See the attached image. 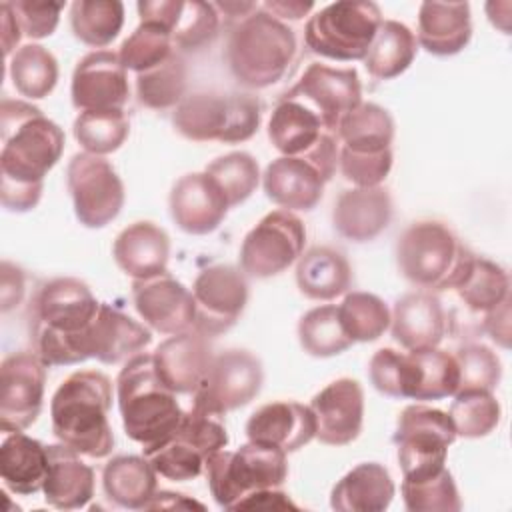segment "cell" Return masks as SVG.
<instances>
[{
    "mask_svg": "<svg viewBox=\"0 0 512 512\" xmlns=\"http://www.w3.org/2000/svg\"><path fill=\"white\" fill-rule=\"evenodd\" d=\"M0 200L10 212L38 206L44 176L64 152V132L30 102H0Z\"/></svg>",
    "mask_w": 512,
    "mask_h": 512,
    "instance_id": "obj_1",
    "label": "cell"
},
{
    "mask_svg": "<svg viewBox=\"0 0 512 512\" xmlns=\"http://www.w3.org/2000/svg\"><path fill=\"white\" fill-rule=\"evenodd\" d=\"M100 302L78 278H52L32 300L30 334L46 366H72L90 358L88 334Z\"/></svg>",
    "mask_w": 512,
    "mask_h": 512,
    "instance_id": "obj_2",
    "label": "cell"
},
{
    "mask_svg": "<svg viewBox=\"0 0 512 512\" xmlns=\"http://www.w3.org/2000/svg\"><path fill=\"white\" fill-rule=\"evenodd\" d=\"M110 408L112 380L104 372H72L52 396V432L82 456L106 458L114 448Z\"/></svg>",
    "mask_w": 512,
    "mask_h": 512,
    "instance_id": "obj_3",
    "label": "cell"
},
{
    "mask_svg": "<svg viewBox=\"0 0 512 512\" xmlns=\"http://www.w3.org/2000/svg\"><path fill=\"white\" fill-rule=\"evenodd\" d=\"M116 398L126 436L144 450L166 440L184 416L176 394L158 378L152 354L126 360L116 378Z\"/></svg>",
    "mask_w": 512,
    "mask_h": 512,
    "instance_id": "obj_4",
    "label": "cell"
},
{
    "mask_svg": "<svg viewBox=\"0 0 512 512\" xmlns=\"http://www.w3.org/2000/svg\"><path fill=\"white\" fill-rule=\"evenodd\" d=\"M296 54L292 28L258 8L230 30L226 62L236 82L250 90L270 88L288 72Z\"/></svg>",
    "mask_w": 512,
    "mask_h": 512,
    "instance_id": "obj_5",
    "label": "cell"
},
{
    "mask_svg": "<svg viewBox=\"0 0 512 512\" xmlns=\"http://www.w3.org/2000/svg\"><path fill=\"white\" fill-rule=\"evenodd\" d=\"M204 472L216 504L234 510L252 492L280 488L288 476V460L284 450L248 440L234 452L224 448L212 454Z\"/></svg>",
    "mask_w": 512,
    "mask_h": 512,
    "instance_id": "obj_6",
    "label": "cell"
},
{
    "mask_svg": "<svg viewBox=\"0 0 512 512\" xmlns=\"http://www.w3.org/2000/svg\"><path fill=\"white\" fill-rule=\"evenodd\" d=\"M172 124L192 142L238 144L258 132L260 102L248 94L196 92L174 108Z\"/></svg>",
    "mask_w": 512,
    "mask_h": 512,
    "instance_id": "obj_7",
    "label": "cell"
},
{
    "mask_svg": "<svg viewBox=\"0 0 512 512\" xmlns=\"http://www.w3.org/2000/svg\"><path fill=\"white\" fill-rule=\"evenodd\" d=\"M338 136L324 132L308 150L280 156L264 170L266 196L284 210H312L338 168Z\"/></svg>",
    "mask_w": 512,
    "mask_h": 512,
    "instance_id": "obj_8",
    "label": "cell"
},
{
    "mask_svg": "<svg viewBox=\"0 0 512 512\" xmlns=\"http://www.w3.org/2000/svg\"><path fill=\"white\" fill-rule=\"evenodd\" d=\"M226 444L228 432L222 416L192 406L184 412L178 428L160 444L146 448L144 456L162 478L186 482L198 478L206 460Z\"/></svg>",
    "mask_w": 512,
    "mask_h": 512,
    "instance_id": "obj_9",
    "label": "cell"
},
{
    "mask_svg": "<svg viewBox=\"0 0 512 512\" xmlns=\"http://www.w3.org/2000/svg\"><path fill=\"white\" fill-rule=\"evenodd\" d=\"M378 4L366 0H340L320 8L304 26L306 46L330 60H364L382 24Z\"/></svg>",
    "mask_w": 512,
    "mask_h": 512,
    "instance_id": "obj_10",
    "label": "cell"
},
{
    "mask_svg": "<svg viewBox=\"0 0 512 512\" xmlns=\"http://www.w3.org/2000/svg\"><path fill=\"white\" fill-rule=\"evenodd\" d=\"M466 250L446 224L420 220L400 234L396 264L410 284L442 290Z\"/></svg>",
    "mask_w": 512,
    "mask_h": 512,
    "instance_id": "obj_11",
    "label": "cell"
},
{
    "mask_svg": "<svg viewBox=\"0 0 512 512\" xmlns=\"http://www.w3.org/2000/svg\"><path fill=\"white\" fill-rule=\"evenodd\" d=\"M454 440L456 428L448 412L424 404L406 406L394 432L402 478H420L442 470Z\"/></svg>",
    "mask_w": 512,
    "mask_h": 512,
    "instance_id": "obj_12",
    "label": "cell"
},
{
    "mask_svg": "<svg viewBox=\"0 0 512 512\" xmlns=\"http://www.w3.org/2000/svg\"><path fill=\"white\" fill-rule=\"evenodd\" d=\"M66 186L74 214L86 228H104L124 206V184L104 156L74 154L66 168Z\"/></svg>",
    "mask_w": 512,
    "mask_h": 512,
    "instance_id": "obj_13",
    "label": "cell"
},
{
    "mask_svg": "<svg viewBox=\"0 0 512 512\" xmlns=\"http://www.w3.org/2000/svg\"><path fill=\"white\" fill-rule=\"evenodd\" d=\"M304 222L290 210L268 212L242 240L240 270L252 278H270L292 266L304 252Z\"/></svg>",
    "mask_w": 512,
    "mask_h": 512,
    "instance_id": "obj_14",
    "label": "cell"
},
{
    "mask_svg": "<svg viewBox=\"0 0 512 512\" xmlns=\"http://www.w3.org/2000/svg\"><path fill=\"white\" fill-rule=\"evenodd\" d=\"M264 382L262 362L248 350L232 348L214 356L204 380L194 392L196 408L224 416L252 402Z\"/></svg>",
    "mask_w": 512,
    "mask_h": 512,
    "instance_id": "obj_15",
    "label": "cell"
},
{
    "mask_svg": "<svg viewBox=\"0 0 512 512\" xmlns=\"http://www.w3.org/2000/svg\"><path fill=\"white\" fill-rule=\"evenodd\" d=\"M194 296V330L214 338L228 332L242 316L248 304L246 274L230 264L204 268L192 286Z\"/></svg>",
    "mask_w": 512,
    "mask_h": 512,
    "instance_id": "obj_16",
    "label": "cell"
},
{
    "mask_svg": "<svg viewBox=\"0 0 512 512\" xmlns=\"http://www.w3.org/2000/svg\"><path fill=\"white\" fill-rule=\"evenodd\" d=\"M46 364L36 352L22 350L0 364V428L22 432L36 422L44 402Z\"/></svg>",
    "mask_w": 512,
    "mask_h": 512,
    "instance_id": "obj_17",
    "label": "cell"
},
{
    "mask_svg": "<svg viewBox=\"0 0 512 512\" xmlns=\"http://www.w3.org/2000/svg\"><path fill=\"white\" fill-rule=\"evenodd\" d=\"M284 98L308 106L322 126L336 134L340 120L362 102V84L354 68H330L314 62Z\"/></svg>",
    "mask_w": 512,
    "mask_h": 512,
    "instance_id": "obj_18",
    "label": "cell"
},
{
    "mask_svg": "<svg viewBox=\"0 0 512 512\" xmlns=\"http://www.w3.org/2000/svg\"><path fill=\"white\" fill-rule=\"evenodd\" d=\"M132 302L140 318L160 334H180L194 326V296L172 274L132 280Z\"/></svg>",
    "mask_w": 512,
    "mask_h": 512,
    "instance_id": "obj_19",
    "label": "cell"
},
{
    "mask_svg": "<svg viewBox=\"0 0 512 512\" xmlns=\"http://www.w3.org/2000/svg\"><path fill=\"white\" fill-rule=\"evenodd\" d=\"M70 96L80 112L122 110L130 96V84L118 52L94 50L86 54L74 68Z\"/></svg>",
    "mask_w": 512,
    "mask_h": 512,
    "instance_id": "obj_20",
    "label": "cell"
},
{
    "mask_svg": "<svg viewBox=\"0 0 512 512\" xmlns=\"http://www.w3.org/2000/svg\"><path fill=\"white\" fill-rule=\"evenodd\" d=\"M140 20H154L170 30L178 52H198L214 42L220 16L214 4L202 0H140Z\"/></svg>",
    "mask_w": 512,
    "mask_h": 512,
    "instance_id": "obj_21",
    "label": "cell"
},
{
    "mask_svg": "<svg viewBox=\"0 0 512 512\" xmlns=\"http://www.w3.org/2000/svg\"><path fill=\"white\" fill-rule=\"evenodd\" d=\"M310 410L316 418V438L328 446H346L362 432V386L354 378H338L312 398Z\"/></svg>",
    "mask_w": 512,
    "mask_h": 512,
    "instance_id": "obj_22",
    "label": "cell"
},
{
    "mask_svg": "<svg viewBox=\"0 0 512 512\" xmlns=\"http://www.w3.org/2000/svg\"><path fill=\"white\" fill-rule=\"evenodd\" d=\"M168 206L176 226L194 236L214 232L230 208L224 192L206 172L180 176L170 190Z\"/></svg>",
    "mask_w": 512,
    "mask_h": 512,
    "instance_id": "obj_23",
    "label": "cell"
},
{
    "mask_svg": "<svg viewBox=\"0 0 512 512\" xmlns=\"http://www.w3.org/2000/svg\"><path fill=\"white\" fill-rule=\"evenodd\" d=\"M158 378L174 394H194L204 380L214 354L208 336L194 328L172 334L152 352Z\"/></svg>",
    "mask_w": 512,
    "mask_h": 512,
    "instance_id": "obj_24",
    "label": "cell"
},
{
    "mask_svg": "<svg viewBox=\"0 0 512 512\" xmlns=\"http://www.w3.org/2000/svg\"><path fill=\"white\" fill-rule=\"evenodd\" d=\"M250 442L276 446L286 454L304 448L316 438V418L310 406L294 400H278L260 406L246 422Z\"/></svg>",
    "mask_w": 512,
    "mask_h": 512,
    "instance_id": "obj_25",
    "label": "cell"
},
{
    "mask_svg": "<svg viewBox=\"0 0 512 512\" xmlns=\"http://www.w3.org/2000/svg\"><path fill=\"white\" fill-rule=\"evenodd\" d=\"M392 338L404 350L438 348L446 334V312L432 292H408L396 300L390 312Z\"/></svg>",
    "mask_w": 512,
    "mask_h": 512,
    "instance_id": "obj_26",
    "label": "cell"
},
{
    "mask_svg": "<svg viewBox=\"0 0 512 512\" xmlns=\"http://www.w3.org/2000/svg\"><path fill=\"white\" fill-rule=\"evenodd\" d=\"M442 290H452L466 310L484 316L510 298V278L500 264L466 250Z\"/></svg>",
    "mask_w": 512,
    "mask_h": 512,
    "instance_id": "obj_27",
    "label": "cell"
},
{
    "mask_svg": "<svg viewBox=\"0 0 512 512\" xmlns=\"http://www.w3.org/2000/svg\"><path fill=\"white\" fill-rule=\"evenodd\" d=\"M392 220V198L386 188H350L334 202L332 224L350 242H370L380 236Z\"/></svg>",
    "mask_w": 512,
    "mask_h": 512,
    "instance_id": "obj_28",
    "label": "cell"
},
{
    "mask_svg": "<svg viewBox=\"0 0 512 512\" xmlns=\"http://www.w3.org/2000/svg\"><path fill=\"white\" fill-rule=\"evenodd\" d=\"M48 474L42 486L44 500L58 510L84 508L94 496V470L66 444H50Z\"/></svg>",
    "mask_w": 512,
    "mask_h": 512,
    "instance_id": "obj_29",
    "label": "cell"
},
{
    "mask_svg": "<svg viewBox=\"0 0 512 512\" xmlns=\"http://www.w3.org/2000/svg\"><path fill=\"white\" fill-rule=\"evenodd\" d=\"M112 256L118 268L132 280L166 272L170 238L154 222L140 220L126 226L114 240Z\"/></svg>",
    "mask_w": 512,
    "mask_h": 512,
    "instance_id": "obj_30",
    "label": "cell"
},
{
    "mask_svg": "<svg viewBox=\"0 0 512 512\" xmlns=\"http://www.w3.org/2000/svg\"><path fill=\"white\" fill-rule=\"evenodd\" d=\"M150 342L152 334L144 324L132 320L118 308L100 304L88 334L90 358L102 364H118L140 354Z\"/></svg>",
    "mask_w": 512,
    "mask_h": 512,
    "instance_id": "obj_31",
    "label": "cell"
},
{
    "mask_svg": "<svg viewBox=\"0 0 512 512\" xmlns=\"http://www.w3.org/2000/svg\"><path fill=\"white\" fill-rule=\"evenodd\" d=\"M472 38L468 2H422L416 42L434 56H454Z\"/></svg>",
    "mask_w": 512,
    "mask_h": 512,
    "instance_id": "obj_32",
    "label": "cell"
},
{
    "mask_svg": "<svg viewBox=\"0 0 512 512\" xmlns=\"http://www.w3.org/2000/svg\"><path fill=\"white\" fill-rule=\"evenodd\" d=\"M394 482L378 462H362L344 474L330 494L336 512H382L392 504Z\"/></svg>",
    "mask_w": 512,
    "mask_h": 512,
    "instance_id": "obj_33",
    "label": "cell"
},
{
    "mask_svg": "<svg viewBox=\"0 0 512 512\" xmlns=\"http://www.w3.org/2000/svg\"><path fill=\"white\" fill-rule=\"evenodd\" d=\"M48 474L46 446L24 432H10L0 446V478L4 486L18 496H30L42 490Z\"/></svg>",
    "mask_w": 512,
    "mask_h": 512,
    "instance_id": "obj_34",
    "label": "cell"
},
{
    "mask_svg": "<svg viewBox=\"0 0 512 512\" xmlns=\"http://www.w3.org/2000/svg\"><path fill=\"white\" fill-rule=\"evenodd\" d=\"M296 284L310 300H334L348 292L352 270L342 252L330 246H314L298 258Z\"/></svg>",
    "mask_w": 512,
    "mask_h": 512,
    "instance_id": "obj_35",
    "label": "cell"
},
{
    "mask_svg": "<svg viewBox=\"0 0 512 512\" xmlns=\"http://www.w3.org/2000/svg\"><path fill=\"white\" fill-rule=\"evenodd\" d=\"M156 470L146 456L122 454L106 462L102 488L108 500L128 510H142L158 490Z\"/></svg>",
    "mask_w": 512,
    "mask_h": 512,
    "instance_id": "obj_36",
    "label": "cell"
},
{
    "mask_svg": "<svg viewBox=\"0 0 512 512\" xmlns=\"http://www.w3.org/2000/svg\"><path fill=\"white\" fill-rule=\"evenodd\" d=\"M418 52V42L414 32L396 20H382L364 66L368 74L376 80H392L408 70Z\"/></svg>",
    "mask_w": 512,
    "mask_h": 512,
    "instance_id": "obj_37",
    "label": "cell"
},
{
    "mask_svg": "<svg viewBox=\"0 0 512 512\" xmlns=\"http://www.w3.org/2000/svg\"><path fill=\"white\" fill-rule=\"evenodd\" d=\"M324 132L322 120L302 102L284 98L268 120V138L282 156H296L308 150Z\"/></svg>",
    "mask_w": 512,
    "mask_h": 512,
    "instance_id": "obj_38",
    "label": "cell"
},
{
    "mask_svg": "<svg viewBox=\"0 0 512 512\" xmlns=\"http://www.w3.org/2000/svg\"><path fill=\"white\" fill-rule=\"evenodd\" d=\"M336 136L350 150H388L394 140V120L386 108L374 102H360L340 120Z\"/></svg>",
    "mask_w": 512,
    "mask_h": 512,
    "instance_id": "obj_39",
    "label": "cell"
},
{
    "mask_svg": "<svg viewBox=\"0 0 512 512\" xmlns=\"http://www.w3.org/2000/svg\"><path fill=\"white\" fill-rule=\"evenodd\" d=\"M8 74L20 96L40 100L46 98L58 82V62L50 50L32 42L12 54Z\"/></svg>",
    "mask_w": 512,
    "mask_h": 512,
    "instance_id": "obj_40",
    "label": "cell"
},
{
    "mask_svg": "<svg viewBox=\"0 0 512 512\" xmlns=\"http://www.w3.org/2000/svg\"><path fill=\"white\" fill-rule=\"evenodd\" d=\"M74 36L92 48H104L124 26V4L120 0H76L70 6Z\"/></svg>",
    "mask_w": 512,
    "mask_h": 512,
    "instance_id": "obj_41",
    "label": "cell"
},
{
    "mask_svg": "<svg viewBox=\"0 0 512 512\" xmlns=\"http://www.w3.org/2000/svg\"><path fill=\"white\" fill-rule=\"evenodd\" d=\"M186 62L176 50L162 64L136 74L138 102L150 110L176 108L186 98Z\"/></svg>",
    "mask_w": 512,
    "mask_h": 512,
    "instance_id": "obj_42",
    "label": "cell"
},
{
    "mask_svg": "<svg viewBox=\"0 0 512 512\" xmlns=\"http://www.w3.org/2000/svg\"><path fill=\"white\" fill-rule=\"evenodd\" d=\"M298 340L302 350L314 358L338 356L354 344L346 334L338 316V306L334 304L308 310L298 322Z\"/></svg>",
    "mask_w": 512,
    "mask_h": 512,
    "instance_id": "obj_43",
    "label": "cell"
},
{
    "mask_svg": "<svg viewBox=\"0 0 512 512\" xmlns=\"http://www.w3.org/2000/svg\"><path fill=\"white\" fill-rule=\"evenodd\" d=\"M130 122L124 110H86L74 120V138L88 154L116 152L128 138Z\"/></svg>",
    "mask_w": 512,
    "mask_h": 512,
    "instance_id": "obj_44",
    "label": "cell"
},
{
    "mask_svg": "<svg viewBox=\"0 0 512 512\" xmlns=\"http://www.w3.org/2000/svg\"><path fill=\"white\" fill-rule=\"evenodd\" d=\"M176 52L170 30L154 20H140L138 28L122 42L118 58L126 70L146 72Z\"/></svg>",
    "mask_w": 512,
    "mask_h": 512,
    "instance_id": "obj_45",
    "label": "cell"
},
{
    "mask_svg": "<svg viewBox=\"0 0 512 512\" xmlns=\"http://www.w3.org/2000/svg\"><path fill=\"white\" fill-rule=\"evenodd\" d=\"M416 370L412 400H442L458 390V366L450 352L440 348L410 350Z\"/></svg>",
    "mask_w": 512,
    "mask_h": 512,
    "instance_id": "obj_46",
    "label": "cell"
},
{
    "mask_svg": "<svg viewBox=\"0 0 512 512\" xmlns=\"http://www.w3.org/2000/svg\"><path fill=\"white\" fill-rule=\"evenodd\" d=\"M338 316L352 342H374L390 328V308L370 292H348Z\"/></svg>",
    "mask_w": 512,
    "mask_h": 512,
    "instance_id": "obj_47",
    "label": "cell"
},
{
    "mask_svg": "<svg viewBox=\"0 0 512 512\" xmlns=\"http://www.w3.org/2000/svg\"><path fill=\"white\" fill-rule=\"evenodd\" d=\"M400 490L410 512H458L462 508L456 482L446 466L428 476L402 478Z\"/></svg>",
    "mask_w": 512,
    "mask_h": 512,
    "instance_id": "obj_48",
    "label": "cell"
},
{
    "mask_svg": "<svg viewBox=\"0 0 512 512\" xmlns=\"http://www.w3.org/2000/svg\"><path fill=\"white\" fill-rule=\"evenodd\" d=\"M448 416L456 428V436L482 438L498 426L500 404L488 390H462L454 394Z\"/></svg>",
    "mask_w": 512,
    "mask_h": 512,
    "instance_id": "obj_49",
    "label": "cell"
},
{
    "mask_svg": "<svg viewBox=\"0 0 512 512\" xmlns=\"http://www.w3.org/2000/svg\"><path fill=\"white\" fill-rule=\"evenodd\" d=\"M204 172L220 186L230 208L246 202L256 192L260 182L258 162L248 152H228L218 156L206 166Z\"/></svg>",
    "mask_w": 512,
    "mask_h": 512,
    "instance_id": "obj_50",
    "label": "cell"
},
{
    "mask_svg": "<svg viewBox=\"0 0 512 512\" xmlns=\"http://www.w3.org/2000/svg\"><path fill=\"white\" fill-rule=\"evenodd\" d=\"M368 376L372 386L390 398L414 396L416 370L410 352H398L394 348H380L372 354L368 364Z\"/></svg>",
    "mask_w": 512,
    "mask_h": 512,
    "instance_id": "obj_51",
    "label": "cell"
},
{
    "mask_svg": "<svg viewBox=\"0 0 512 512\" xmlns=\"http://www.w3.org/2000/svg\"><path fill=\"white\" fill-rule=\"evenodd\" d=\"M454 360L458 366L456 392H462V390L494 392L502 376V364L492 348L478 342H470L458 348V352L454 354Z\"/></svg>",
    "mask_w": 512,
    "mask_h": 512,
    "instance_id": "obj_52",
    "label": "cell"
},
{
    "mask_svg": "<svg viewBox=\"0 0 512 512\" xmlns=\"http://www.w3.org/2000/svg\"><path fill=\"white\" fill-rule=\"evenodd\" d=\"M338 168L344 180L352 182L356 188L380 186L392 170V148L378 152H362L340 148Z\"/></svg>",
    "mask_w": 512,
    "mask_h": 512,
    "instance_id": "obj_53",
    "label": "cell"
},
{
    "mask_svg": "<svg viewBox=\"0 0 512 512\" xmlns=\"http://www.w3.org/2000/svg\"><path fill=\"white\" fill-rule=\"evenodd\" d=\"M16 20L22 28V34L32 40H40L50 36L58 22L60 12L64 10V2H40V0H16L10 2Z\"/></svg>",
    "mask_w": 512,
    "mask_h": 512,
    "instance_id": "obj_54",
    "label": "cell"
},
{
    "mask_svg": "<svg viewBox=\"0 0 512 512\" xmlns=\"http://www.w3.org/2000/svg\"><path fill=\"white\" fill-rule=\"evenodd\" d=\"M24 272L16 264L2 260L0 264V310L6 314L24 298Z\"/></svg>",
    "mask_w": 512,
    "mask_h": 512,
    "instance_id": "obj_55",
    "label": "cell"
},
{
    "mask_svg": "<svg viewBox=\"0 0 512 512\" xmlns=\"http://www.w3.org/2000/svg\"><path fill=\"white\" fill-rule=\"evenodd\" d=\"M298 510V506L288 498L286 492H280L278 488H266L248 494L242 498L234 510Z\"/></svg>",
    "mask_w": 512,
    "mask_h": 512,
    "instance_id": "obj_56",
    "label": "cell"
},
{
    "mask_svg": "<svg viewBox=\"0 0 512 512\" xmlns=\"http://www.w3.org/2000/svg\"><path fill=\"white\" fill-rule=\"evenodd\" d=\"M482 328L502 348L510 346V298L482 316Z\"/></svg>",
    "mask_w": 512,
    "mask_h": 512,
    "instance_id": "obj_57",
    "label": "cell"
},
{
    "mask_svg": "<svg viewBox=\"0 0 512 512\" xmlns=\"http://www.w3.org/2000/svg\"><path fill=\"white\" fill-rule=\"evenodd\" d=\"M0 30H2V52H4V58H8L18 50L16 46L24 36L10 2L0 4Z\"/></svg>",
    "mask_w": 512,
    "mask_h": 512,
    "instance_id": "obj_58",
    "label": "cell"
},
{
    "mask_svg": "<svg viewBox=\"0 0 512 512\" xmlns=\"http://www.w3.org/2000/svg\"><path fill=\"white\" fill-rule=\"evenodd\" d=\"M314 8V2L300 0H268L262 4V10L272 14L278 20H300Z\"/></svg>",
    "mask_w": 512,
    "mask_h": 512,
    "instance_id": "obj_59",
    "label": "cell"
},
{
    "mask_svg": "<svg viewBox=\"0 0 512 512\" xmlns=\"http://www.w3.org/2000/svg\"><path fill=\"white\" fill-rule=\"evenodd\" d=\"M156 508H168V510H204V506L184 494H176V492H166V490H156L154 498L148 502L146 510H156Z\"/></svg>",
    "mask_w": 512,
    "mask_h": 512,
    "instance_id": "obj_60",
    "label": "cell"
},
{
    "mask_svg": "<svg viewBox=\"0 0 512 512\" xmlns=\"http://www.w3.org/2000/svg\"><path fill=\"white\" fill-rule=\"evenodd\" d=\"M214 6H216V10H224V14H228V16H240V18H244L260 8L254 2H216Z\"/></svg>",
    "mask_w": 512,
    "mask_h": 512,
    "instance_id": "obj_61",
    "label": "cell"
}]
</instances>
